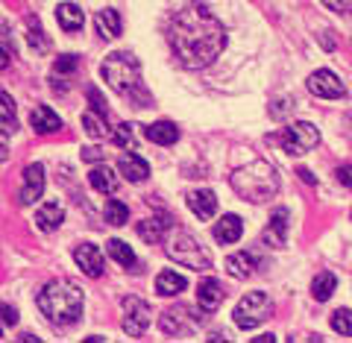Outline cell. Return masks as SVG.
<instances>
[{"mask_svg":"<svg viewBox=\"0 0 352 343\" xmlns=\"http://www.w3.org/2000/svg\"><path fill=\"white\" fill-rule=\"evenodd\" d=\"M326 9H332V12H349L352 0H323Z\"/></svg>","mask_w":352,"mask_h":343,"instance_id":"38","label":"cell"},{"mask_svg":"<svg viewBox=\"0 0 352 343\" xmlns=\"http://www.w3.org/2000/svg\"><path fill=\"white\" fill-rule=\"evenodd\" d=\"M76 65H80V59H76L74 53H65V56L56 59L53 71H56V74H71V71H76Z\"/></svg>","mask_w":352,"mask_h":343,"instance_id":"35","label":"cell"},{"mask_svg":"<svg viewBox=\"0 0 352 343\" xmlns=\"http://www.w3.org/2000/svg\"><path fill=\"white\" fill-rule=\"evenodd\" d=\"M332 329L340 338H352V308H338L332 314Z\"/></svg>","mask_w":352,"mask_h":343,"instance_id":"32","label":"cell"},{"mask_svg":"<svg viewBox=\"0 0 352 343\" xmlns=\"http://www.w3.org/2000/svg\"><path fill=\"white\" fill-rule=\"evenodd\" d=\"M118 170L124 173V179L129 182H144L150 176V164L138 156V153H124V156L118 159Z\"/></svg>","mask_w":352,"mask_h":343,"instance_id":"15","label":"cell"},{"mask_svg":"<svg viewBox=\"0 0 352 343\" xmlns=\"http://www.w3.org/2000/svg\"><path fill=\"white\" fill-rule=\"evenodd\" d=\"M168 229H170L168 217H147V220H141L138 223V238L147 241V243H162Z\"/></svg>","mask_w":352,"mask_h":343,"instance_id":"20","label":"cell"},{"mask_svg":"<svg viewBox=\"0 0 352 343\" xmlns=\"http://www.w3.org/2000/svg\"><path fill=\"white\" fill-rule=\"evenodd\" d=\"M232 188L238 197H244L250 203H264L279 191V173L270 162H250L247 168H238L232 173Z\"/></svg>","mask_w":352,"mask_h":343,"instance_id":"4","label":"cell"},{"mask_svg":"<svg viewBox=\"0 0 352 343\" xmlns=\"http://www.w3.org/2000/svg\"><path fill=\"white\" fill-rule=\"evenodd\" d=\"M185 287H188V279H185L182 273H176V270H162L156 276V291L162 296H179Z\"/></svg>","mask_w":352,"mask_h":343,"instance_id":"21","label":"cell"},{"mask_svg":"<svg viewBox=\"0 0 352 343\" xmlns=\"http://www.w3.org/2000/svg\"><path fill=\"white\" fill-rule=\"evenodd\" d=\"M308 91L314 97H323V100H340V97L346 94V88L338 74H332L329 68H320L308 76Z\"/></svg>","mask_w":352,"mask_h":343,"instance_id":"9","label":"cell"},{"mask_svg":"<svg viewBox=\"0 0 352 343\" xmlns=\"http://www.w3.org/2000/svg\"><path fill=\"white\" fill-rule=\"evenodd\" d=\"M124 331L129 338H141L150 326V305L144 300H138V296H126L124 300Z\"/></svg>","mask_w":352,"mask_h":343,"instance_id":"8","label":"cell"},{"mask_svg":"<svg viewBox=\"0 0 352 343\" xmlns=\"http://www.w3.org/2000/svg\"><path fill=\"white\" fill-rule=\"evenodd\" d=\"M115 144L118 147H135V132H132V124H118L115 126Z\"/></svg>","mask_w":352,"mask_h":343,"instance_id":"33","label":"cell"},{"mask_svg":"<svg viewBox=\"0 0 352 343\" xmlns=\"http://www.w3.org/2000/svg\"><path fill=\"white\" fill-rule=\"evenodd\" d=\"M103 214H106V220L112 226H124L129 220V208H126V203H120V200H109L106 208H103Z\"/></svg>","mask_w":352,"mask_h":343,"instance_id":"31","label":"cell"},{"mask_svg":"<svg viewBox=\"0 0 352 343\" xmlns=\"http://www.w3.org/2000/svg\"><path fill=\"white\" fill-rule=\"evenodd\" d=\"M256 264H258V258L252 256V252H232V256L226 258V273L232 276V279H250V276L256 273Z\"/></svg>","mask_w":352,"mask_h":343,"instance_id":"18","label":"cell"},{"mask_svg":"<svg viewBox=\"0 0 352 343\" xmlns=\"http://www.w3.org/2000/svg\"><path fill=\"white\" fill-rule=\"evenodd\" d=\"M168 44L173 59L188 71L208 68L226 47L223 24L203 3H188L173 15L168 27Z\"/></svg>","mask_w":352,"mask_h":343,"instance_id":"1","label":"cell"},{"mask_svg":"<svg viewBox=\"0 0 352 343\" xmlns=\"http://www.w3.org/2000/svg\"><path fill=\"white\" fill-rule=\"evenodd\" d=\"M276 141L285 153H291V156H305L308 150H314L317 144H320V129L314 124H308V120H296V124L285 126L279 132Z\"/></svg>","mask_w":352,"mask_h":343,"instance_id":"6","label":"cell"},{"mask_svg":"<svg viewBox=\"0 0 352 343\" xmlns=\"http://www.w3.org/2000/svg\"><path fill=\"white\" fill-rule=\"evenodd\" d=\"M44 194V168L41 164H27L24 168V185H21V206H32Z\"/></svg>","mask_w":352,"mask_h":343,"instance_id":"11","label":"cell"},{"mask_svg":"<svg viewBox=\"0 0 352 343\" xmlns=\"http://www.w3.org/2000/svg\"><path fill=\"white\" fill-rule=\"evenodd\" d=\"M82 159H85V162H100V159H106V153H103L100 147H85V150H82Z\"/></svg>","mask_w":352,"mask_h":343,"instance_id":"39","label":"cell"},{"mask_svg":"<svg viewBox=\"0 0 352 343\" xmlns=\"http://www.w3.org/2000/svg\"><path fill=\"white\" fill-rule=\"evenodd\" d=\"M74 261L88 279H100L103 276V252H100V247H94V243H80V247L74 250Z\"/></svg>","mask_w":352,"mask_h":343,"instance_id":"10","label":"cell"},{"mask_svg":"<svg viewBox=\"0 0 352 343\" xmlns=\"http://www.w3.org/2000/svg\"><path fill=\"white\" fill-rule=\"evenodd\" d=\"M296 173H300V179H302V182H308V185H314V176H311V173H308L305 168H300V170H296Z\"/></svg>","mask_w":352,"mask_h":343,"instance_id":"43","label":"cell"},{"mask_svg":"<svg viewBox=\"0 0 352 343\" xmlns=\"http://www.w3.org/2000/svg\"><path fill=\"white\" fill-rule=\"evenodd\" d=\"M9 68V50L6 47H0V71Z\"/></svg>","mask_w":352,"mask_h":343,"instance_id":"42","label":"cell"},{"mask_svg":"<svg viewBox=\"0 0 352 343\" xmlns=\"http://www.w3.org/2000/svg\"><path fill=\"white\" fill-rule=\"evenodd\" d=\"M15 124V100L6 91H0V124Z\"/></svg>","mask_w":352,"mask_h":343,"instance_id":"34","label":"cell"},{"mask_svg":"<svg viewBox=\"0 0 352 343\" xmlns=\"http://www.w3.org/2000/svg\"><path fill=\"white\" fill-rule=\"evenodd\" d=\"M0 320H3L6 326H15V323H18V308L0 302Z\"/></svg>","mask_w":352,"mask_h":343,"instance_id":"37","label":"cell"},{"mask_svg":"<svg viewBox=\"0 0 352 343\" xmlns=\"http://www.w3.org/2000/svg\"><path fill=\"white\" fill-rule=\"evenodd\" d=\"M188 208L200 220L214 217V212H217V197H214V191H208V188H203V191H191L188 194Z\"/></svg>","mask_w":352,"mask_h":343,"instance_id":"17","label":"cell"},{"mask_svg":"<svg viewBox=\"0 0 352 343\" xmlns=\"http://www.w3.org/2000/svg\"><path fill=\"white\" fill-rule=\"evenodd\" d=\"M56 21H59V27L65 32H80L82 24H85V12L76 3H62L56 9Z\"/></svg>","mask_w":352,"mask_h":343,"instance_id":"22","label":"cell"},{"mask_svg":"<svg viewBox=\"0 0 352 343\" xmlns=\"http://www.w3.org/2000/svg\"><path fill=\"white\" fill-rule=\"evenodd\" d=\"M285 238H288V208H276L267 229H264V243L279 250V247H285Z\"/></svg>","mask_w":352,"mask_h":343,"instance_id":"13","label":"cell"},{"mask_svg":"<svg viewBox=\"0 0 352 343\" xmlns=\"http://www.w3.org/2000/svg\"><path fill=\"white\" fill-rule=\"evenodd\" d=\"M62 220H65V212L59 203H44L36 212V226L41 232H56L62 226Z\"/></svg>","mask_w":352,"mask_h":343,"instance_id":"23","label":"cell"},{"mask_svg":"<svg viewBox=\"0 0 352 343\" xmlns=\"http://www.w3.org/2000/svg\"><path fill=\"white\" fill-rule=\"evenodd\" d=\"M338 182H344L352 188V164H344V168H338Z\"/></svg>","mask_w":352,"mask_h":343,"instance_id":"40","label":"cell"},{"mask_svg":"<svg viewBox=\"0 0 352 343\" xmlns=\"http://www.w3.org/2000/svg\"><path fill=\"white\" fill-rule=\"evenodd\" d=\"M88 182H91V188L97 194H115L118 191V173L112 168H106V164H100V168H94L88 173Z\"/></svg>","mask_w":352,"mask_h":343,"instance_id":"24","label":"cell"},{"mask_svg":"<svg viewBox=\"0 0 352 343\" xmlns=\"http://www.w3.org/2000/svg\"><path fill=\"white\" fill-rule=\"evenodd\" d=\"M223 300H226V291L217 279H203L197 285V302H200L203 311H208V314L217 311V308L223 305Z\"/></svg>","mask_w":352,"mask_h":343,"instance_id":"12","label":"cell"},{"mask_svg":"<svg viewBox=\"0 0 352 343\" xmlns=\"http://www.w3.org/2000/svg\"><path fill=\"white\" fill-rule=\"evenodd\" d=\"M88 100H91V109L97 115H109V109H106V103H103V97H100L97 88H88Z\"/></svg>","mask_w":352,"mask_h":343,"instance_id":"36","label":"cell"},{"mask_svg":"<svg viewBox=\"0 0 352 343\" xmlns=\"http://www.w3.org/2000/svg\"><path fill=\"white\" fill-rule=\"evenodd\" d=\"M335 287H338V279H335V273H320L317 279L311 282V296L317 302H326L329 296L335 294Z\"/></svg>","mask_w":352,"mask_h":343,"instance_id":"27","label":"cell"},{"mask_svg":"<svg viewBox=\"0 0 352 343\" xmlns=\"http://www.w3.org/2000/svg\"><path fill=\"white\" fill-rule=\"evenodd\" d=\"M82 126H85V132H88L91 138H106V135H109L106 115H97L94 109H91V112H85V115H82Z\"/></svg>","mask_w":352,"mask_h":343,"instance_id":"30","label":"cell"},{"mask_svg":"<svg viewBox=\"0 0 352 343\" xmlns=\"http://www.w3.org/2000/svg\"><path fill=\"white\" fill-rule=\"evenodd\" d=\"M38 311L47 317V323L53 326H74L82 314V291L68 279L47 282L36 296Z\"/></svg>","mask_w":352,"mask_h":343,"instance_id":"2","label":"cell"},{"mask_svg":"<svg viewBox=\"0 0 352 343\" xmlns=\"http://www.w3.org/2000/svg\"><path fill=\"white\" fill-rule=\"evenodd\" d=\"M27 44L36 53H47L50 50V38L44 36V30H41L38 21H30V24H27Z\"/></svg>","mask_w":352,"mask_h":343,"instance_id":"29","label":"cell"},{"mask_svg":"<svg viewBox=\"0 0 352 343\" xmlns=\"http://www.w3.org/2000/svg\"><path fill=\"white\" fill-rule=\"evenodd\" d=\"M0 338H3V329H0Z\"/></svg>","mask_w":352,"mask_h":343,"instance_id":"45","label":"cell"},{"mask_svg":"<svg viewBox=\"0 0 352 343\" xmlns=\"http://www.w3.org/2000/svg\"><path fill=\"white\" fill-rule=\"evenodd\" d=\"M164 250H168V256L176 264H182V267H191V270H200V273L212 270V256H208V250L185 229H176Z\"/></svg>","mask_w":352,"mask_h":343,"instance_id":"5","label":"cell"},{"mask_svg":"<svg viewBox=\"0 0 352 343\" xmlns=\"http://www.w3.org/2000/svg\"><path fill=\"white\" fill-rule=\"evenodd\" d=\"M106 252L120 264V267H135V264H138V261H135V252H132V250H129V243H124L120 238H112V241H109V243H106Z\"/></svg>","mask_w":352,"mask_h":343,"instance_id":"26","label":"cell"},{"mask_svg":"<svg viewBox=\"0 0 352 343\" xmlns=\"http://www.w3.org/2000/svg\"><path fill=\"white\" fill-rule=\"evenodd\" d=\"M144 135H147V141H153V144L170 147V144L179 141V126L170 124V120H159V124H150V126L144 129Z\"/></svg>","mask_w":352,"mask_h":343,"instance_id":"19","label":"cell"},{"mask_svg":"<svg viewBox=\"0 0 352 343\" xmlns=\"http://www.w3.org/2000/svg\"><path fill=\"white\" fill-rule=\"evenodd\" d=\"M94 27H97V32H100V38H118L120 36V15L115 12V9H100L97 12V18H94Z\"/></svg>","mask_w":352,"mask_h":343,"instance_id":"25","label":"cell"},{"mask_svg":"<svg viewBox=\"0 0 352 343\" xmlns=\"http://www.w3.org/2000/svg\"><path fill=\"white\" fill-rule=\"evenodd\" d=\"M100 74H103L106 85L112 88L115 94L129 97V100H138L135 106H141V109L150 106V94H147V88L141 85V65L129 50L109 53L106 62L100 65Z\"/></svg>","mask_w":352,"mask_h":343,"instance_id":"3","label":"cell"},{"mask_svg":"<svg viewBox=\"0 0 352 343\" xmlns=\"http://www.w3.org/2000/svg\"><path fill=\"white\" fill-rule=\"evenodd\" d=\"M30 126L38 132V135H50V132H59L62 129V118L53 112L50 106H36L30 112Z\"/></svg>","mask_w":352,"mask_h":343,"instance_id":"14","label":"cell"},{"mask_svg":"<svg viewBox=\"0 0 352 343\" xmlns=\"http://www.w3.org/2000/svg\"><path fill=\"white\" fill-rule=\"evenodd\" d=\"M212 235L217 243H235L241 235H244V223H241V217L238 214H223L214 223L212 229Z\"/></svg>","mask_w":352,"mask_h":343,"instance_id":"16","label":"cell"},{"mask_svg":"<svg viewBox=\"0 0 352 343\" xmlns=\"http://www.w3.org/2000/svg\"><path fill=\"white\" fill-rule=\"evenodd\" d=\"M270 314H273L270 296L261 294V291H252V294H247L244 300L238 302V308H235V326H238V329H256V326H261Z\"/></svg>","mask_w":352,"mask_h":343,"instance_id":"7","label":"cell"},{"mask_svg":"<svg viewBox=\"0 0 352 343\" xmlns=\"http://www.w3.org/2000/svg\"><path fill=\"white\" fill-rule=\"evenodd\" d=\"M182 314H185V311H173V308H170V311H164V314H162L159 326H162L164 335H185V331L191 329V326H185V323H182Z\"/></svg>","mask_w":352,"mask_h":343,"instance_id":"28","label":"cell"},{"mask_svg":"<svg viewBox=\"0 0 352 343\" xmlns=\"http://www.w3.org/2000/svg\"><path fill=\"white\" fill-rule=\"evenodd\" d=\"M252 340H256V343H273L276 338H273V335H258V338H252Z\"/></svg>","mask_w":352,"mask_h":343,"instance_id":"44","label":"cell"},{"mask_svg":"<svg viewBox=\"0 0 352 343\" xmlns=\"http://www.w3.org/2000/svg\"><path fill=\"white\" fill-rule=\"evenodd\" d=\"M9 156V141H6V132H0V162H6Z\"/></svg>","mask_w":352,"mask_h":343,"instance_id":"41","label":"cell"}]
</instances>
